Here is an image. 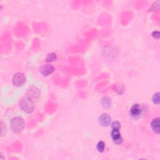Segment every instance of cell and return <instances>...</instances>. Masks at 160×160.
<instances>
[{
	"label": "cell",
	"instance_id": "obj_10",
	"mask_svg": "<svg viewBox=\"0 0 160 160\" xmlns=\"http://www.w3.org/2000/svg\"><path fill=\"white\" fill-rule=\"evenodd\" d=\"M101 104L103 109H108L111 108L112 104V101L110 98L108 96H104L101 100Z\"/></svg>",
	"mask_w": 160,
	"mask_h": 160
},
{
	"label": "cell",
	"instance_id": "obj_7",
	"mask_svg": "<svg viewBox=\"0 0 160 160\" xmlns=\"http://www.w3.org/2000/svg\"><path fill=\"white\" fill-rule=\"evenodd\" d=\"M111 137L113 142L116 145H119L122 142V138L119 129H112L111 132Z\"/></svg>",
	"mask_w": 160,
	"mask_h": 160
},
{
	"label": "cell",
	"instance_id": "obj_3",
	"mask_svg": "<svg viewBox=\"0 0 160 160\" xmlns=\"http://www.w3.org/2000/svg\"><path fill=\"white\" fill-rule=\"evenodd\" d=\"M144 107L139 104H134L130 109L129 114L133 119H137L140 118L144 114Z\"/></svg>",
	"mask_w": 160,
	"mask_h": 160
},
{
	"label": "cell",
	"instance_id": "obj_6",
	"mask_svg": "<svg viewBox=\"0 0 160 160\" xmlns=\"http://www.w3.org/2000/svg\"><path fill=\"white\" fill-rule=\"evenodd\" d=\"M26 95L35 101V100L38 99L40 97L41 91L38 88L34 86H32L29 87V88L28 89Z\"/></svg>",
	"mask_w": 160,
	"mask_h": 160
},
{
	"label": "cell",
	"instance_id": "obj_2",
	"mask_svg": "<svg viewBox=\"0 0 160 160\" xmlns=\"http://www.w3.org/2000/svg\"><path fill=\"white\" fill-rule=\"evenodd\" d=\"M34 100L26 95L20 100L19 106L24 112L31 114L34 109Z\"/></svg>",
	"mask_w": 160,
	"mask_h": 160
},
{
	"label": "cell",
	"instance_id": "obj_14",
	"mask_svg": "<svg viewBox=\"0 0 160 160\" xmlns=\"http://www.w3.org/2000/svg\"><path fill=\"white\" fill-rule=\"evenodd\" d=\"M111 127L112 129H121V123L120 122H119L118 121H112L111 123Z\"/></svg>",
	"mask_w": 160,
	"mask_h": 160
},
{
	"label": "cell",
	"instance_id": "obj_13",
	"mask_svg": "<svg viewBox=\"0 0 160 160\" xmlns=\"http://www.w3.org/2000/svg\"><path fill=\"white\" fill-rule=\"evenodd\" d=\"M96 149L98 152H103L105 149V143L102 141H100L96 145Z\"/></svg>",
	"mask_w": 160,
	"mask_h": 160
},
{
	"label": "cell",
	"instance_id": "obj_1",
	"mask_svg": "<svg viewBox=\"0 0 160 160\" xmlns=\"http://www.w3.org/2000/svg\"><path fill=\"white\" fill-rule=\"evenodd\" d=\"M10 129L12 132L18 134L21 132L25 126L24 119L21 116H16L12 118L9 122Z\"/></svg>",
	"mask_w": 160,
	"mask_h": 160
},
{
	"label": "cell",
	"instance_id": "obj_11",
	"mask_svg": "<svg viewBox=\"0 0 160 160\" xmlns=\"http://www.w3.org/2000/svg\"><path fill=\"white\" fill-rule=\"evenodd\" d=\"M57 59V55L54 52H50L48 53L46 57V62L50 63L52 62L55 61Z\"/></svg>",
	"mask_w": 160,
	"mask_h": 160
},
{
	"label": "cell",
	"instance_id": "obj_8",
	"mask_svg": "<svg viewBox=\"0 0 160 160\" xmlns=\"http://www.w3.org/2000/svg\"><path fill=\"white\" fill-rule=\"evenodd\" d=\"M54 70H55V68L50 64H44L39 68L40 73L44 76H49L54 71Z\"/></svg>",
	"mask_w": 160,
	"mask_h": 160
},
{
	"label": "cell",
	"instance_id": "obj_9",
	"mask_svg": "<svg viewBox=\"0 0 160 160\" xmlns=\"http://www.w3.org/2000/svg\"><path fill=\"white\" fill-rule=\"evenodd\" d=\"M152 130L156 134L160 133V118L159 117L153 119L150 124Z\"/></svg>",
	"mask_w": 160,
	"mask_h": 160
},
{
	"label": "cell",
	"instance_id": "obj_17",
	"mask_svg": "<svg viewBox=\"0 0 160 160\" xmlns=\"http://www.w3.org/2000/svg\"><path fill=\"white\" fill-rule=\"evenodd\" d=\"M6 128V127H5ZM3 128V122H1V136L2 137L6 133V128Z\"/></svg>",
	"mask_w": 160,
	"mask_h": 160
},
{
	"label": "cell",
	"instance_id": "obj_12",
	"mask_svg": "<svg viewBox=\"0 0 160 160\" xmlns=\"http://www.w3.org/2000/svg\"><path fill=\"white\" fill-rule=\"evenodd\" d=\"M152 101L156 105H159L160 103V93L159 92H155L152 97Z\"/></svg>",
	"mask_w": 160,
	"mask_h": 160
},
{
	"label": "cell",
	"instance_id": "obj_5",
	"mask_svg": "<svg viewBox=\"0 0 160 160\" xmlns=\"http://www.w3.org/2000/svg\"><path fill=\"white\" fill-rule=\"evenodd\" d=\"M98 122L102 127H108L111 123V118L108 113H102L98 118Z\"/></svg>",
	"mask_w": 160,
	"mask_h": 160
},
{
	"label": "cell",
	"instance_id": "obj_15",
	"mask_svg": "<svg viewBox=\"0 0 160 160\" xmlns=\"http://www.w3.org/2000/svg\"><path fill=\"white\" fill-rule=\"evenodd\" d=\"M152 37L155 39H159L160 38V32L158 31H154L151 33Z\"/></svg>",
	"mask_w": 160,
	"mask_h": 160
},
{
	"label": "cell",
	"instance_id": "obj_4",
	"mask_svg": "<svg viewBox=\"0 0 160 160\" xmlns=\"http://www.w3.org/2000/svg\"><path fill=\"white\" fill-rule=\"evenodd\" d=\"M26 81V78L25 75L21 72L15 73L12 78V82L14 86L21 87L23 86Z\"/></svg>",
	"mask_w": 160,
	"mask_h": 160
},
{
	"label": "cell",
	"instance_id": "obj_16",
	"mask_svg": "<svg viewBox=\"0 0 160 160\" xmlns=\"http://www.w3.org/2000/svg\"><path fill=\"white\" fill-rule=\"evenodd\" d=\"M116 91H117V92L118 93V94H121L122 93H121V91L124 92V86H122L121 87L120 86V88H119V86H116Z\"/></svg>",
	"mask_w": 160,
	"mask_h": 160
}]
</instances>
